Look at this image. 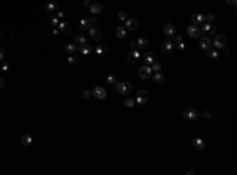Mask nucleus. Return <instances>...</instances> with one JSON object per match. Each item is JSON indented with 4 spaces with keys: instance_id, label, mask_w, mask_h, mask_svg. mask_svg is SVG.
Returning <instances> with one entry per match:
<instances>
[{
    "instance_id": "nucleus-5",
    "label": "nucleus",
    "mask_w": 237,
    "mask_h": 175,
    "mask_svg": "<svg viewBox=\"0 0 237 175\" xmlns=\"http://www.w3.org/2000/svg\"><path fill=\"white\" fill-rule=\"evenodd\" d=\"M98 21L95 19V17H92V19H89V17H84V19H81L79 21V27L82 29V30H87V29H90L92 26H97Z\"/></svg>"
},
{
    "instance_id": "nucleus-14",
    "label": "nucleus",
    "mask_w": 237,
    "mask_h": 175,
    "mask_svg": "<svg viewBox=\"0 0 237 175\" xmlns=\"http://www.w3.org/2000/svg\"><path fill=\"white\" fill-rule=\"evenodd\" d=\"M163 32H165L166 36H174L176 29H174V26H172L171 22H168V24H165V26H163Z\"/></svg>"
},
{
    "instance_id": "nucleus-9",
    "label": "nucleus",
    "mask_w": 237,
    "mask_h": 175,
    "mask_svg": "<svg viewBox=\"0 0 237 175\" xmlns=\"http://www.w3.org/2000/svg\"><path fill=\"white\" fill-rule=\"evenodd\" d=\"M186 33H188L191 38H199L201 36V30H199V27L198 26H188V29H186Z\"/></svg>"
},
{
    "instance_id": "nucleus-35",
    "label": "nucleus",
    "mask_w": 237,
    "mask_h": 175,
    "mask_svg": "<svg viewBox=\"0 0 237 175\" xmlns=\"http://www.w3.org/2000/svg\"><path fill=\"white\" fill-rule=\"evenodd\" d=\"M180 43H182V36H180V35H177V36H174V38H172V44L174 46L180 44Z\"/></svg>"
},
{
    "instance_id": "nucleus-37",
    "label": "nucleus",
    "mask_w": 237,
    "mask_h": 175,
    "mask_svg": "<svg viewBox=\"0 0 237 175\" xmlns=\"http://www.w3.org/2000/svg\"><path fill=\"white\" fill-rule=\"evenodd\" d=\"M118 19H122V21H125V19H127V13H125L123 10L118 11Z\"/></svg>"
},
{
    "instance_id": "nucleus-44",
    "label": "nucleus",
    "mask_w": 237,
    "mask_h": 175,
    "mask_svg": "<svg viewBox=\"0 0 237 175\" xmlns=\"http://www.w3.org/2000/svg\"><path fill=\"white\" fill-rule=\"evenodd\" d=\"M57 16H59V19H63V17H65V13H63V11H59Z\"/></svg>"
},
{
    "instance_id": "nucleus-41",
    "label": "nucleus",
    "mask_w": 237,
    "mask_h": 175,
    "mask_svg": "<svg viewBox=\"0 0 237 175\" xmlns=\"http://www.w3.org/2000/svg\"><path fill=\"white\" fill-rule=\"evenodd\" d=\"M5 60V49L3 47H0V62Z\"/></svg>"
},
{
    "instance_id": "nucleus-7",
    "label": "nucleus",
    "mask_w": 237,
    "mask_h": 175,
    "mask_svg": "<svg viewBox=\"0 0 237 175\" xmlns=\"http://www.w3.org/2000/svg\"><path fill=\"white\" fill-rule=\"evenodd\" d=\"M89 35H90L92 40H97V41L103 38V32H101V29H98V27H90L89 29Z\"/></svg>"
},
{
    "instance_id": "nucleus-17",
    "label": "nucleus",
    "mask_w": 237,
    "mask_h": 175,
    "mask_svg": "<svg viewBox=\"0 0 237 175\" xmlns=\"http://www.w3.org/2000/svg\"><path fill=\"white\" fill-rule=\"evenodd\" d=\"M59 30L60 32H63V33H70L71 32V24L62 21V22H59Z\"/></svg>"
},
{
    "instance_id": "nucleus-10",
    "label": "nucleus",
    "mask_w": 237,
    "mask_h": 175,
    "mask_svg": "<svg viewBox=\"0 0 237 175\" xmlns=\"http://www.w3.org/2000/svg\"><path fill=\"white\" fill-rule=\"evenodd\" d=\"M191 145H193V148H195V150H198V152H202L204 147H205V143H204V140L201 139V137H195V139L191 140Z\"/></svg>"
},
{
    "instance_id": "nucleus-34",
    "label": "nucleus",
    "mask_w": 237,
    "mask_h": 175,
    "mask_svg": "<svg viewBox=\"0 0 237 175\" xmlns=\"http://www.w3.org/2000/svg\"><path fill=\"white\" fill-rule=\"evenodd\" d=\"M68 63L70 65H78L79 60H78V57H74V55H70V57H68Z\"/></svg>"
},
{
    "instance_id": "nucleus-1",
    "label": "nucleus",
    "mask_w": 237,
    "mask_h": 175,
    "mask_svg": "<svg viewBox=\"0 0 237 175\" xmlns=\"http://www.w3.org/2000/svg\"><path fill=\"white\" fill-rule=\"evenodd\" d=\"M201 26H202V29H199V30H201V35H202V33H204V36H212V35H215L217 27H215L212 22H202Z\"/></svg>"
},
{
    "instance_id": "nucleus-22",
    "label": "nucleus",
    "mask_w": 237,
    "mask_h": 175,
    "mask_svg": "<svg viewBox=\"0 0 237 175\" xmlns=\"http://www.w3.org/2000/svg\"><path fill=\"white\" fill-rule=\"evenodd\" d=\"M202 22H205L204 14H195L193 16V24H195V26H201Z\"/></svg>"
},
{
    "instance_id": "nucleus-31",
    "label": "nucleus",
    "mask_w": 237,
    "mask_h": 175,
    "mask_svg": "<svg viewBox=\"0 0 237 175\" xmlns=\"http://www.w3.org/2000/svg\"><path fill=\"white\" fill-rule=\"evenodd\" d=\"M144 60H146V63H152V62H155V55L152 52H147L144 55Z\"/></svg>"
},
{
    "instance_id": "nucleus-36",
    "label": "nucleus",
    "mask_w": 237,
    "mask_h": 175,
    "mask_svg": "<svg viewBox=\"0 0 237 175\" xmlns=\"http://www.w3.org/2000/svg\"><path fill=\"white\" fill-rule=\"evenodd\" d=\"M204 19H205V22H214L215 16L212 14V13H209V14H205V16H204Z\"/></svg>"
},
{
    "instance_id": "nucleus-30",
    "label": "nucleus",
    "mask_w": 237,
    "mask_h": 175,
    "mask_svg": "<svg viewBox=\"0 0 237 175\" xmlns=\"http://www.w3.org/2000/svg\"><path fill=\"white\" fill-rule=\"evenodd\" d=\"M150 68H152V73L161 71V63H160V62H152V63H150Z\"/></svg>"
},
{
    "instance_id": "nucleus-38",
    "label": "nucleus",
    "mask_w": 237,
    "mask_h": 175,
    "mask_svg": "<svg viewBox=\"0 0 237 175\" xmlns=\"http://www.w3.org/2000/svg\"><path fill=\"white\" fill-rule=\"evenodd\" d=\"M49 22H51V24H52V26L55 27V26H59V22H60V21L57 19V17H51V19H49Z\"/></svg>"
},
{
    "instance_id": "nucleus-21",
    "label": "nucleus",
    "mask_w": 237,
    "mask_h": 175,
    "mask_svg": "<svg viewBox=\"0 0 237 175\" xmlns=\"http://www.w3.org/2000/svg\"><path fill=\"white\" fill-rule=\"evenodd\" d=\"M127 59H128L130 62H136V60L139 59V49H133V51H131V54H130V55H127Z\"/></svg>"
},
{
    "instance_id": "nucleus-46",
    "label": "nucleus",
    "mask_w": 237,
    "mask_h": 175,
    "mask_svg": "<svg viewBox=\"0 0 237 175\" xmlns=\"http://www.w3.org/2000/svg\"><path fill=\"white\" fill-rule=\"evenodd\" d=\"M59 32H60V30H59V29H55V27L52 29V35H59Z\"/></svg>"
},
{
    "instance_id": "nucleus-28",
    "label": "nucleus",
    "mask_w": 237,
    "mask_h": 175,
    "mask_svg": "<svg viewBox=\"0 0 237 175\" xmlns=\"http://www.w3.org/2000/svg\"><path fill=\"white\" fill-rule=\"evenodd\" d=\"M98 55H104V54H108V46L106 44H100L97 46V51H95Z\"/></svg>"
},
{
    "instance_id": "nucleus-39",
    "label": "nucleus",
    "mask_w": 237,
    "mask_h": 175,
    "mask_svg": "<svg viewBox=\"0 0 237 175\" xmlns=\"http://www.w3.org/2000/svg\"><path fill=\"white\" fill-rule=\"evenodd\" d=\"M82 95H84V98H85V99H90V98L93 96V95H92V92H89V90H85V92L82 93Z\"/></svg>"
},
{
    "instance_id": "nucleus-6",
    "label": "nucleus",
    "mask_w": 237,
    "mask_h": 175,
    "mask_svg": "<svg viewBox=\"0 0 237 175\" xmlns=\"http://www.w3.org/2000/svg\"><path fill=\"white\" fill-rule=\"evenodd\" d=\"M150 76H152V68H150V65H144V66L139 68V77H141V79H149Z\"/></svg>"
},
{
    "instance_id": "nucleus-29",
    "label": "nucleus",
    "mask_w": 237,
    "mask_h": 175,
    "mask_svg": "<svg viewBox=\"0 0 237 175\" xmlns=\"http://www.w3.org/2000/svg\"><path fill=\"white\" fill-rule=\"evenodd\" d=\"M74 43H76L78 46L85 44V43H87V36H85V35H78V36H76V40H74Z\"/></svg>"
},
{
    "instance_id": "nucleus-32",
    "label": "nucleus",
    "mask_w": 237,
    "mask_h": 175,
    "mask_svg": "<svg viewBox=\"0 0 237 175\" xmlns=\"http://www.w3.org/2000/svg\"><path fill=\"white\" fill-rule=\"evenodd\" d=\"M106 82H108L109 85H115V84H117V79H115L114 74H109V76L106 77Z\"/></svg>"
},
{
    "instance_id": "nucleus-48",
    "label": "nucleus",
    "mask_w": 237,
    "mask_h": 175,
    "mask_svg": "<svg viewBox=\"0 0 237 175\" xmlns=\"http://www.w3.org/2000/svg\"><path fill=\"white\" fill-rule=\"evenodd\" d=\"M226 3H229V5H235V0H226Z\"/></svg>"
},
{
    "instance_id": "nucleus-15",
    "label": "nucleus",
    "mask_w": 237,
    "mask_h": 175,
    "mask_svg": "<svg viewBox=\"0 0 237 175\" xmlns=\"http://www.w3.org/2000/svg\"><path fill=\"white\" fill-rule=\"evenodd\" d=\"M161 51H163L165 54H169V52H172L174 51V44H172V41H165L163 44H161Z\"/></svg>"
},
{
    "instance_id": "nucleus-11",
    "label": "nucleus",
    "mask_w": 237,
    "mask_h": 175,
    "mask_svg": "<svg viewBox=\"0 0 237 175\" xmlns=\"http://www.w3.org/2000/svg\"><path fill=\"white\" fill-rule=\"evenodd\" d=\"M92 95L95 96L97 99H104L106 98V90L103 87H95V89L92 90Z\"/></svg>"
},
{
    "instance_id": "nucleus-2",
    "label": "nucleus",
    "mask_w": 237,
    "mask_h": 175,
    "mask_svg": "<svg viewBox=\"0 0 237 175\" xmlns=\"http://www.w3.org/2000/svg\"><path fill=\"white\" fill-rule=\"evenodd\" d=\"M115 89H117V92L120 93V95H128V93L133 90V87H131V84H130V82L122 80V82H117L115 84Z\"/></svg>"
},
{
    "instance_id": "nucleus-33",
    "label": "nucleus",
    "mask_w": 237,
    "mask_h": 175,
    "mask_svg": "<svg viewBox=\"0 0 237 175\" xmlns=\"http://www.w3.org/2000/svg\"><path fill=\"white\" fill-rule=\"evenodd\" d=\"M134 104H136V101L133 98H127L125 101H123V106H125V107H133Z\"/></svg>"
},
{
    "instance_id": "nucleus-40",
    "label": "nucleus",
    "mask_w": 237,
    "mask_h": 175,
    "mask_svg": "<svg viewBox=\"0 0 237 175\" xmlns=\"http://www.w3.org/2000/svg\"><path fill=\"white\" fill-rule=\"evenodd\" d=\"M2 70H3V73H8L10 71V65L8 63H3L2 65Z\"/></svg>"
},
{
    "instance_id": "nucleus-42",
    "label": "nucleus",
    "mask_w": 237,
    "mask_h": 175,
    "mask_svg": "<svg viewBox=\"0 0 237 175\" xmlns=\"http://www.w3.org/2000/svg\"><path fill=\"white\" fill-rule=\"evenodd\" d=\"M204 117H205V118H212V112H210V110H205V112H204Z\"/></svg>"
},
{
    "instance_id": "nucleus-19",
    "label": "nucleus",
    "mask_w": 237,
    "mask_h": 175,
    "mask_svg": "<svg viewBox=\"0 0 237 175\" xmlns=\"http://www.w3.org/2000/svg\"><path fill=\"white\" fill-rule=\"evenodd\" d=\"M78 51H79L81 54L87 55V54H90V52H92V47H90V46L85 43V44H81V46H78Z\"/></svg>"
},
{
    "instance_id": "nucleus-12",
    "label": "nucleus",
    "mask_w": 237,
    "mask_h": 175,
    "mask_svg": "<svg viewBox=\"0 0 237 175\" xmlns=\"http://www.w3.org/2000/svg\"><path fill=\"white\" fill-rule=\"evenodd\" d=\"M199 46H201L204 51H207V49H210L212 47V41L209 40V36H199Z\"/></svg>"
},
{
    "instance_id": "nucleus-25",
    "label": "nucleus",
    "mask_w": 237,
    "mask_h": 175,
    "mask_svg": "<svg viewBox=\"0 0 237 175\" xmlns=\"http://www.w3.org/2000/svg\"><path fill=\"white\" fill-rule=\"evenodd\" d=\"M115 35H117V38H125L127 36V29L125 27H117L115 29Z\"/></svg>"
},
{
    "instance_id": "nucleus-49",
    "label": "nucleus",
    "mask_w": 237,
    "mask_h": 175,
    "mask_svg": "<svg viewBox=\"0 0 237 175\" xmlns=\"http://www.w3.org/2000/svg\"><path fill=\"white\" fill-rule=\"evenodd\" d=\"M130 47H131V49H138V47H136V43H130Z\"/></svg>"
},
{
    "instance_id": "nucleus-45",
    "label": "nucleus",
    "mask_w": 237,
    "mask_h": 175,
    "mask_svg": "<svg viewBox=\"0 0 237 175\" xmlns=\"http://www.w3.org/2000/svg\"><path fill=\"white\" fill-rule=\"evenodd\" d=\"M177 49H179V51H183V49H185V44H183V43H180V44H177Z\"/></svg>"
},
{
    "instance_id": "nucleus-43",
    "label": "nucleus",
    "mask_w": 237,
    "mask_h": 175,
    "mask_svg": "<svg viewBox=\"0 0 237 175\" xmlns=\"http://www.w3.org/2000/svg\"><path fill=\"white\" fill-rule=\"evenodd\" d=\"M5 84H7V82H5V79H3V77H0V90H2L3 87H5Z\"/></svg>"
},
{
    "instance_id": "nucleus-27",
    "label": "nucleus",
    "mask_w": 237,
    "mask_h": 175,
    "mask_svg": "<svg viewBox=\"0 0 237 175\" xmlns=\"http://www.w3.org/2000/svg\"><path fill=\"white\" fill-rule=\"evenodd\" d=\"M205 57L215 62V60H218V52L217 51H209V49H207V51H205Z\"/></svg>"
},
{
    "instance_id": "nucleus-24",
    "label": "nucleus",
    "mask_w": 237,
    "mask_h": 175,
    "mask_svg": "<svg viewBox=\"0 0 237 175\" xmlns=\"http://www.w3.org/2000/svg\"><path fill=\"white\" fill-rule=\"evenodd\" d=\"M32 140H33V139H32V136H30V134H24V136L21 137V143H22V145H26V147L30 145V143H32Z\"/></svg>"
},
{
    "instance_id": "nucleus-4",
    "label": "nucleus",
    "mask_w": 237,
    "mask_h": 175,
    "mask_svg": "<svg viewBox=\"0 0 237 175\" xmlns=\"http://www.w3.org/2000/svg\"><path fill=\"white\" fill-rule=\"evenodd\" d=\"M182 115L186 118V120H196V118L199 117V112L195 107H185L182 110Z\"/></svg>"
},
{
    "instance_id": "nucleus-26",
    "label": "nucleus",
    "mask_w": 237,
    "mask_h": 175,
    "mask_svg": "<svg viewBox=\"0 0 237 175\" xmlns=\"http://www.w3.org/2000/svg\"><path fill=\"white\" fill-rule=\"evenodd\" d=\"M152 77H153V80H155L157 84H163V82H165V76H163V74H161L160 71H157Z\"/></svg>"
},
{
    "instance_id": "nucleus-23",
    "label": "nucleus",
    "mask_w": 237,
    "mask_h": 175,
    "mask_svg": "<svg viewBox=\"0 0 237 175\" xmlns=\"http://www.w3.org/2000/svg\"><path fill=\"white\" fill-rule=\"evenodd\" d=\"M65 51H66L68 54H74V52L78 51V44H76V43H70V44L65 46Z\"/></svg>"
},
{
    "instance_id": "nucleus-3",
    "label": "nucleus",
    "mask_w": 237,
    "mask_h": 175,
    "mask_svg": "<svg viewBox=\"0 0 237 175\" xmlns=\"http://www.w3.org/2000/svg\"><path fill=\"white\" fill-rule=\"evenodd\" d=\"M212 44H214L217 49H226L228 46V38L224 35H215V40L212 41Z\"/></svg>"
},
{
    "instance_id": "nucleus-18",
    "label": "nucleus",
    "mask_w": 237,
    "mask_h": 175,
    "mask_svg": "<svg viewBox=\"0 0 237 175\" xmlns=\"http://www.w3.org/2000/svg\"><path fill=\"white\" fill-rule=\"evenodd\" d=\"M46 10L51 11V13H52V11H57L59 10V3L54 2V0H49V2L46 3Z\"/></svg>"
},
{
    "instance_id": "nucleus-8",
    "label": "nucleus",
    "mask_w": 237,
    "mask_h": 175,
    "mask_svg": "<svg viewBox=\"0 0 237 175\" xmlns=\"http://www.w3.org/2000/svg\"><path fill=\"white\" fill-rule=\"evenodd\" d=\"M138 104H146L149 101V93L146 90H139L138 95H136V99H134Z\"/></svg>"
},
{
    "instance_id": "nucleus-16",
    "label": "nucleus",
    "mask_w": 237,
    "mask_h": 175,
    "mask_svg": "<svg viewBox=\"0 0 237 175\" xmlns=\"http://www.w3.org/2000/svg\"><path fill=\"white\" fill-rule=\"evenodd\" d=\"M90 13L92 14H100V13H103V5L101 3H92L90 5Z\"/></svg>"
},
{
    "instance_id": "nucleus-20",
    "label": "nucleus",
    "mask_w": 237,
    "mask_h": 175,
    "mask_svg": "<svg viewBox=\"0 0 237 175\" xmlns=\"http://www.w3.org/2000/svg\"><path fill=\"white\" fill-rule=\"evenodd\" d=\"M149 46V40L147 38H139L138 41H136V47L138 49H146Z\"/></svg>"
},
{
    "instance_id": "nucleus-47",
    "label": "nucleus",
    "mask_w": 237,
    "mask_h": 175,
    "mask_svg": "<svg viewBox=\"0 0 237 175\" xmlns=\"http://www.w3.org/2000/svg\"><path fill=\"white\" fill-rule=\"evenodd\" d=\"M84 5H85V7H90L92 2H90V0H84Z\"/></svg>"
},
{
    "instance_id": "nucleus-13",
    "label": "nucleus",
    "mask_w": 237,
    "mask_h": 175,
    "mask_svg": "<svg viewBox=\"0 0 237 175\" xmlns=\"http://www.w3.org/2000/svg\"><path fill=\"white\" fill-rule=\"evenodd\" d=\"M138 26H139V22L136 21V19H125V29L127 30H136L138 29Z\"/></svg>"
}]
</instances>
